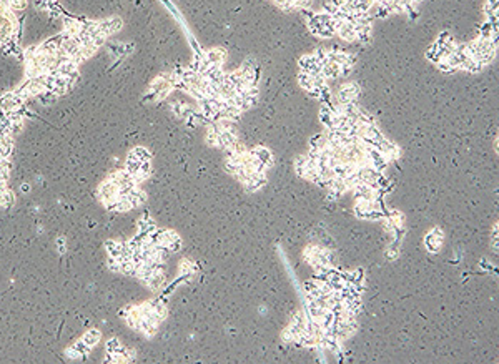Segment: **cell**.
I'll return each mask as SVG.
<instances>
[{
  "label": "cell",
  "mask_w": 499,
  "mask_h": 364,
  "mask_svg": "<svg viewBox=\"0 0 499 364\" xmlns=\"http://www.w3.org/2000/svg\"><path fill=\"white\" fill-rule=\"evenodd\" d=\"M443 238H444L443 230H439L437 226L433 228L430 233L424 236V246H426L430 253H437L441 246H443Z\"/></svg>",
  "instance_id": "cell-1"
},
{
  "label": "cell",
  "mask_w": 499,
  "mask_h": 364,
  "mask_svg": "<svg viewBox=\"0 0 499 364\" xmlns=\"http://www.w3.org/2000/svg\"><path fill=\"white\" fill-rule=\"evenodd\" d=\"M358 93H360V89H358L356 83H351V82H349V83H344V85L340 89L338 95H336V102L341 103V105L356 102Z\"/></svg>",
  "instance_id": "cell-2"
},
{
  "label": "cell",
  "mask_w": 499,
  "mask_h": 364,
  "mask_svg": "<svg viewBox=\"0 0 499 364\" xmlns=\"http://www.w3.org/2000/svg\"><path fill=\"white\" fill-rule=\"evenodd\" d=\"M326 142H328V140H326L325 135H316V137L312 138L310 145H312V148H318V150H321V148L326 145Z\"/></svg>",
  "instance_id": "cell-8"
},
{
  "label": "cell",
  "mask_w": 499,
  "mask_h": 364,
  "mask_svg": "<svg viewBox=\"0 0 499 364\" xmlns=\"http://www.w3.org/2000/svg\"><path fill=\"white\" fill-rule=\"evenodd\" d=\"M265 183H266V175L265 173H256V175H253L250 180H247L243 185H245V190H247L248 193H253V191L260 190Z\"/></svg>",
  "instance_id": "cell-5"
},
{
  "label": "cell",
  "mask_w": 499,
  "mask_h": 364,
  "mask_svg": "<svg viewBox=\"0 0 499 364\" xmlns=\"http://www.w3.org/2000/svg\"><path fill=\"white\" fill-rule=\"evenodd\" d=\"M298 82H300L301 89L306 90V91H310V90L313 89V83H312V75H310V73H306V72H300V75H298Z\"/></svg>",
  "instance_id": "cell-7"
},
{
  "label": "cell",
  "mask_w": 499,
  "mask_h": 364,
  "mask_svg": "<svg viewBox=\"0 0 499 364\" xmlns=\"http://www.w3.org/2000/svg\"><path fill=\"white\" fill-rule=\"evenodd\" d=\"M336 33L340 35L343 40L346 42H356V30H354L353 24H348V22H341L336 29Z\"/></svg>",
  "instance_id": "cell-4"
},
{
  "label": "cell",
  "mask_w": 499,
  "mask_h": 364,
  "mask_svg": "<svg viewBox=\"0 0 499 364\" xmlns=\"http://www.w3.org/2000/svg\"><path fill=\"white\" fill-rule=\"evenodd\" d=\"M225 57L226 54L221 50V48H213V50H208L205 54V59L210 65H217V67H221L223 62H225Z\"/></svg>",
  "instance_id": "cell-6"
},
{
  "label": "cell",
  "mask_w": 499,
  "mask_h": 364,
  "mask_svg": "<svg viewBox=\"0 0 499 364\" xmlns=\"http://www.w3.org/2000/svg\"><path fill=\"white\" fill-rule=\"evenodd\" d=\"M250 153H251L255 158L260 161V163H263L266 168H271L273 166V155H271V152L268 150V148H265V147H256V148H253V150H248Z\"/></svg>",
  "instance_id": "cell-3"
}]
</instances>
